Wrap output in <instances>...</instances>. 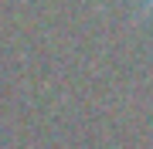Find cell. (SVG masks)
<instances>
[{
	"instance_id": "cell-1",
	"label": "cell",
	"mask_w": 153,
	"mask_h": 149,
	"mask_svg": "<svg viewBox=\"0 0 153 149\" xmlns=\"http://www.w3.org/2000/svg\"><path fill=\"white\" fill-rule=\"evenodd\" d=\"M140 4H143V7H146V14L153 17V0H140Z\"/></svg>"
}]
</instances>
